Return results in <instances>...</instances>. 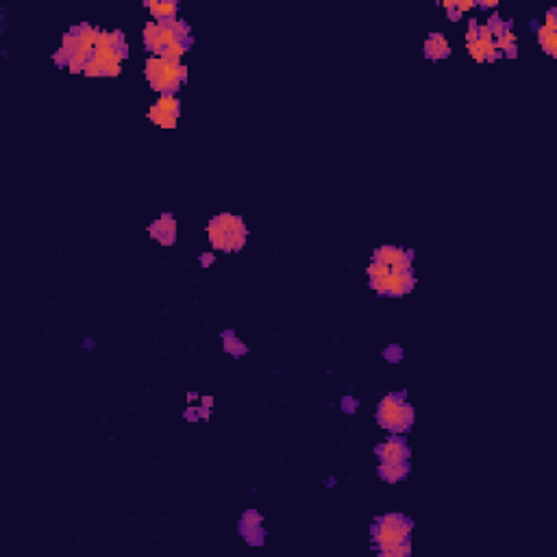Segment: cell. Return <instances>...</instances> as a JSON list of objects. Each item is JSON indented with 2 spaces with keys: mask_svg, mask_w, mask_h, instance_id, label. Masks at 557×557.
Listing matches in <instances>:
<instances>
[{
  "mask_svg": "<svg viewBox=\"0 0 557 557\" xmlns=\"http://www.w3.org/2000/svg\"><path fill=\"white\" fill-rule=\"evenodd\" d=\"M207 236L214 248L225 253H238L244 248L248 229L240 216L233 214H220L207 225Z\"/></svg>",
  "mask_w": 557,
  "mask_h": 557,
  "instance_id": "cell-4",
  "label": "cell"
},
{
  "mask_svg": "<svg viewBox=\"0 0 557 557\" xmlns=\"http://www.w3.org/2000/svg\"><path fill=\"white\" fill-rule=\"evenodd\" d=\"M377 422L392 435H403L414 424V407L405 401V394H386L377 409Z\"/></svg>",
  "mask_w": 557,
  "mask_h": 557,
  "instance_id": "cell-5",
  "label": "cell"
},
{
  "mask_svg": "<svg viewBox=\"0 0 557 557\" xmlns=\"http://www.w3.org/2000/svg\"><path fill=\"white\" fill-rule=\"evenodd\" d=\"M414 253L397 246H381L372 253V261L368 263L370 290L379 296L399 299L414 290L416 274L412 268Z\"/></svg>",
  "mask_w": 557,
  "mask_h": 557,
  "instance_id": "cell-1",
  "label": "cell"
},
{
  "mask_svg": "<svg viewBox=\"0 0 557 557\" xmlns=\"http://www.w3.org/2000/svg\"><path fill=\"white\" fill-rule=\"evenodd\" d=\"M179 109H181L179 98L174 96V94H164L149 109V118L157 126L174 129V126H177V120H179Z\"/></svg>",
  "mask_w": 557,
  "mask_h": 557,
  "instance_id": "cell-6",
  "label": "cell"
},
{
  "mask_svg": "<svg viewBox=\"0 0 557 557\" xmlns=\"http://www.w3.org/2000/svg\"><path fill=\"white\" fill-rule=\"evenodd\" d=\"M496 5H498V3H496V0H490V3H481L479 7H481V9H494Z\"/></svg>",
  "mask_w": 557,
  "mask_h": 557,
  "instance_id": "cell-16",
  "label": "cell"
},
{
  "mask_svg": "<svg viewBox=\"0 0 557 557\" xmlns=\"http://www.w3.org/2000/svg\"><path fill=\"white\" fill-rule=\"evenodd\" d=\"M538 41H540V46L545 48L547 55L555 57L557 53V31H549L547 26H540L538 28Z\"/></svg>",
  "mask_w": 557,
  "mask_h": 557,
  "instance_id": "cell-12",
  "label": "cell"
},
{
  "mask_svg": "<svg viewBox=\"0 0 557 557\" xmlns=\"http://www.w3.org/2000/svg\"><path fill=\"white\" fill-rule=\"evenodd\" d=\"M151 238L164 246L174 244L177 242V220H174L170 214H164L157 223L151 225Z\"/></svg>",
  "mask_w": 557,
  "mask_h": 557,
  "instance_id": "cell-8",
  "label": "cell"
},
{
  "mask_svg": "<svg viewBox=\"0 0 557 557\" xmlns=\"http://www.w3.org/2000/svg\"><path fill=\"white\" fill-rule=\"evenodd\" d=\"M342 407H344V412H348V414H353L355 409H357V401L355 399H344V403H342Z\"/></svg>",
  "mask_w": 557,
  "mask_h": 557,
  "instance_id": "cell-14",
  "label": "cell"
},
{
  "mask_svg": "<svg viewBox=\"0 0 557 557\" xmlns=\"http://www.w3.org/2000/svg\"><path fill=\"white\" fill-rule=\"evenodd\" d=\"M151 11V16L155 18V22H166V20H177V11H179V5L177 3H153L146 5Z\"/></svg>",
  "mask_w": 557,
  "mask_h": 557,
  "instance_id": "cell-10",
  "label": "cell"
},
{
  "mask_svg": "<svg viewBox=\"0 0 557 557\" xmlns=\"http://www.w3.org/2000/svg\"><path fill=\"white\" fill-rule=\"evenodd\" d=\"M223 340H225V350H227V353H231L233 357H240V355L246 353V346L236 338V333H233V331H225Z\"/></svg>",
  "mask_w": 557,
  "mask_h": 557,
  "instance_id": "cell-13",
  "label": "cell"
},
{
  "mask_svg": "<svg viewBox=\"0 0 557 557\" xmlns=\"http://www.w3.org/2000/svg\"><path fill=\"white\" fill-rule=\"evenodd\" d=\"M146 79L155 92L174 94L179 85L187 79V68L181 64V57H155L151 55L146 59Z\"/></svg>",
  "mask_w": 557,
  "mask_h": 557,
  "instance_id": "cell-3",
  "label": "cell"
},
{
  "mask_svg": "<svg viewBox=\"0 0 557 557\" xmlns=\"http://www.w3.org/2000/svg\"><path fill=\"white\" fill-rule=\"evenodd\" d=\"M409 475V464H379V477L388 483H399Z\"/></svg>",
  "mask_w": 557,
  "mask_h": 557,
  "instance_id": "cell-11",
  "label": "cell"
},
{
  "mask_svg": "<svg viewBox=\"0 0 557 557\" xmlns=\"http://www.w3.org/2000/svg\"><path fill=\"white\" fill-rule=\"evenodd\" d=\"M424 53H427L429 59H446V57L451 55V46H449V41L442 33H431L429 39L424 41Z\"/></svg>",
  "mask_w": 557,
  "mask_h": 557,
  "instance_id": "cell-9",
  "label": "cell"
},
{
  "mask_svg": "<svg viewBox=\"0 0 557 557\" xmlns=\"http://www.w3.org/2000/svg\"><path fill=\"white\" fill-rule=\"evenodd\" d=\"M412 520L401 514H386L372 525V545L386 557H407L412 553Z\"/></svg>",
  "mask_w": 557,
  "mask_h": 557,
  "instance_id": "cell-2",
  "label": "cell"
},
{
  "mask_svg": "<svg viewBox=\"0 0 557 557\" xmlns=\"http://www.w3.org/2000/svg\"><path fill=\"white\" fill-rule=\"evenodd\" d=\"M377 457H379V464H407L409 449L405 444V437L390 435L384 444L377 446Z\"/></svg>",
  "mask_w": 557,
  "mask_h": 557,
  "instance_id": "cell-7",
  "label": "cell"
},
{
  "mask_svg": "<svg viewBox=\"0 0 557 557\" xmlns=\"http://www.w3.org/2000/svg\"><path fill=\"white\" fill-rule=\"evenodd\" d=\"M200 261H202V266H211V263H214V255H200Z\"/></svg>",
  "mask_w": 557,
  "mask_h": 557,
  "instance_id": "cell-15",
  "label": "cell"
}]
</instances>
